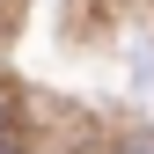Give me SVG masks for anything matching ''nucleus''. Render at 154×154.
<instances>
[{
  "label": "nucleus",
  "mask_w": 154,
  "mask_h": 154,
  "mask_svg": "<svg viewBox=\"0 0 154 154\" xmlns=\"http://www.w3.org/2000/svg\"><path fill=\"white\" fill-rule=\"evenodd\" d=\"M0 154H22V147H15V132H0Z\"/></svg>",
  "instance_id": "3"
},
{
  "label": "nucleus",
  "mask_w": 154,
  "mask_h": 154,
  "mask_svg": "<svg viewBox=\"0 0 154 154\" xmlns=\"http://www.w3.org/2000/svg\"><path fill=\"white\" fill-rule=\"evenodd\" d=\"M0 132H15V110H8V95H0Z\"/></svg>",
  "instance_id": "2"
},
{
  "label": "nucleus",
  "mask_w": 154,
  "mask_h": 154,
  "mask_svg": "<svg viewBox=\"0 0 154 154\" xmlns=\"http://www.w3.org/2000/svg\"><path fill=\"white\" fill-rule=\"evenodd\" d=\"M118 154H154V132H140V140H125Z\"/></svg>",
  "instance_id": "1"
}]
</instances>
